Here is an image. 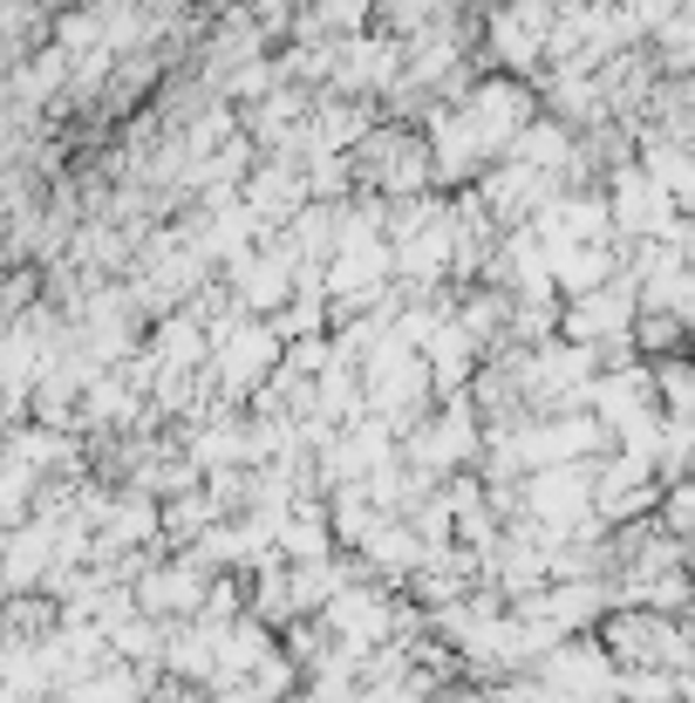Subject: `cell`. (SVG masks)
<instances>
[{
    "label": "cell",
    "instance_id": "3957f363",
    "mask_svg": "<svg viewBox=\"0 0 695 703\" xmlns=\"http://www.w3.org/2000/svg\"><path fill=\"white\" fill-rule=\"evenodd\" d=\"M688 703H695V676H688Z\"/></svg>",
    "mask_w": 695,
    "mask_h": 703
},
{
    "label": "cell",
    "instance_id": "7a4b0ae2",
    "mask_svg": "<svg viewBox=\"0 0 695 703\" xmlns=\"http://www.w3.org/2000/svg\"><path fill=\"white\" fill-rule=\"evenodd\" d=\"M280 539L294 546V554H327V539L314 533V520H294V526H280Z\"/></svg>",
    "mask_w": 695,
    "mask_h": 703
},
{
    "label": "cell",
    "instance_id": "6da1fadb",
    "mask_svg": "<svg viewBox=\"0 0 695 703\" xmlns=\"http://www.w3.org/2000/svg\"><path fill=\"white\" fill-rule=\"evenodd\" d=\"M613 655H628V662H682L688 655V642L668 629V621L662 615H621V621H613Z\"/></svg>",
    "mask_w": 695,
    "mask_h": 703
},
{
    "label": "cell",
    "instance_id": "277c9868",
    "mask_svg": "<svg viewBox=\"0 0 695 703\" xmlns=\"http://www.w3.org/2000/svg\"><path fill=\"white\" fill-rule=\"evenodd\" d=\"M688 574H695V554H688Z\"/></svg>",
    "mask_w": 695,
    "mask_h": 703
}]
</instances>
